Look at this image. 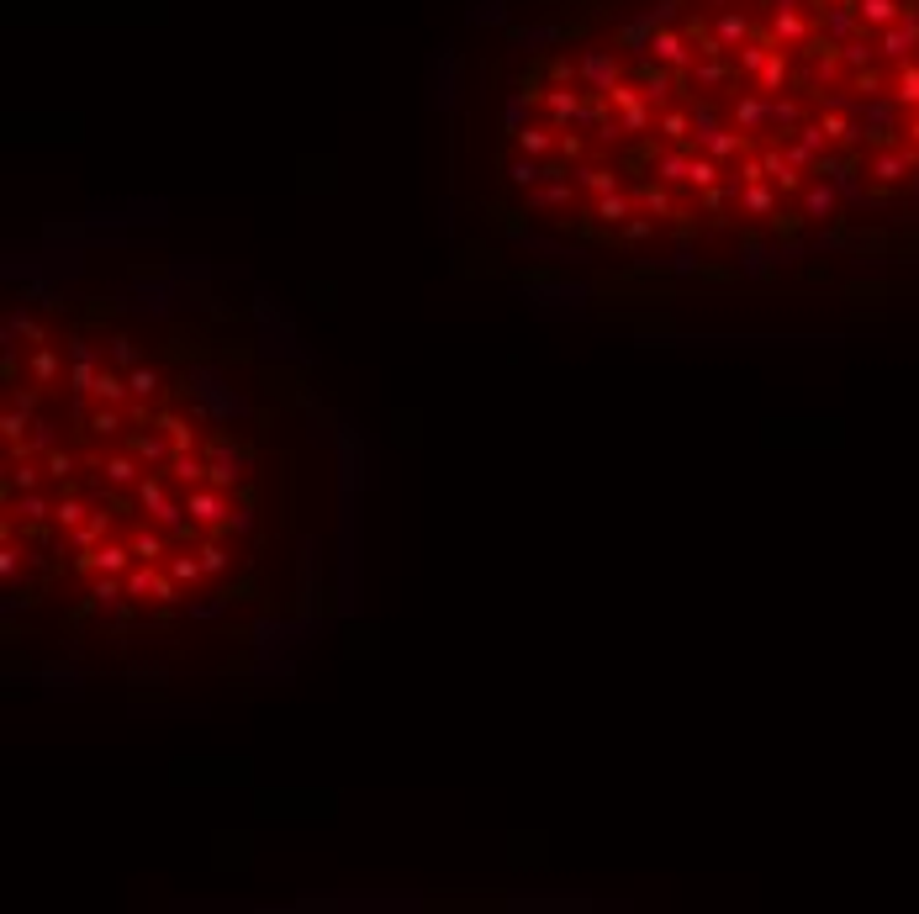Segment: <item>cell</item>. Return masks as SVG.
<instances>
[{
  "label": "cell",
  "instance_id": "f1b7e54d",
  "mask_svg": "<svg viewBox=\"0 0 919 914\" xmlns=\"http://www.w3.org/2000/svg\"><path fill=\"white\" fill-rule=\"evenodd\" d=\"M127 386H133V397L154 402V397H159V386H164V376H159L154 365H133V370H127Z\"/></svg>",
  "mask_w": 919,
  "mask_h": 914
},
{
  "label": "cell",
  "instance_id": "52a82bcc",
  "mask_svg": "<svg viewBox=\"0 0 919 914\" xmlns=\"http://www.w3.org/2000/svg\"><path fill=\"white\" fill-rule=\"evenodd\" d=\"M735 207H740V217H777L782 212V191L772 180H756V185H745V191H740Z\"/></svg>",
  "mask_w": 919,
  "mask_h": 914
},
{
  "label": "cell",
  "instance_id": "ffe728a7",
  "mask_svg": "<svg viewBox=\"0 0 919 914\" xmlns=\"http://www.w3.org/2000/svg\"><path fill=\"white\" fill-rule=\"evenodd\" d=\"M719 180H724V164L692 148V164H687V185H692V191H714Z\"/></svg>",
  "mask_w": 919,
  "mask_h": 914
},
{
  "label": "cell",
  "instance_id": "8992f818",
  "mask_svg": "<svg viewBox=\"0 0 919 914\" xmlns=\"http://www.w3.org/2000/svg\"><path fill=\"white\" fill-rule=\"evenodd\" d=\"M566 175L576 180V191H587V196H608V191H618V185H624V180H618V170H613V164H592V159L571 164Z\"/></svg>",
  "mask_w": 919,
  "mask_h": 914
},
{
  "label": "cell",
  "instance_id": "44dd1931",
  "mask_svg": "<svg viewBox=\"0 0 919 914\" xmlns=\"http://www.w3.org/2000/svg\"><path fill=\"white\" fill-rule=\"evenodd\" d=\"M85 434L90 439H117L122 434V407L96 402V407H90V418H85Z\"/></svg>",
  "mask_w": 919,
  "mask_h": 914
},
{
  "label": "cell",
  "instance_id": "7402d4cb",
  "mask_svg": "<svg viewBox=\"0 0 919 914\" xmlns=\"http://www.w3.org/2000/svg\"><path fill=\"white\" fill-rule=\"evenodd\" d=\"M154 582H159V566H148V561H138L133 571L122 576V587H127V598H133V603H154Z\"/></svg>",
  "mask_w": 919,
  "mask_h": 914
},
{
  "label": "cell",
  "instance_id": "4316f807",
  "mask_svg": "<svg viewBox=\"0 0 919 914\" xmlns=\"http://www.w3.org/2000/svg\"><path fill=\"white\" fill-rule=\"evenodd\" d=\"M196 555H201L206 576H228V566H233V550L222 545V534H217V539H201V545H196Z\"/></svg>",
  "mask_w": 919,
  "mask_h": 914
},
{
  "label": "cell",
  "instance_id": "8d00e7d4",
  "mask_svg": "<svg viewBox=\"0 0 919 914\" xmlns=\"http://www.w3.org/2000/svg\"><path fill=\"white\" fill-rule=\"evenodd\" d=\"M228 534H254V508H249V502H243V508H233Z\"/></svg>",
  "mask_w": 919,
  "mask_h": 914
},
{
  "label": "cell",
  "instance_id": "f546056e",
  "mask_svg": "<svg viewBox=\"0 0 919 914\" xmlns=\"http://www.w3.org/2000/svg\"><path fill=\"white\" fill-rule=\"evenodd\" d=\"M106 360L117 365V370H133V365H143V360H138V344L127 339V333H117V339H106Z\"/></svg>",
  "mask_w": 919,
  "mask_h": 914
},
{
  "label": "cell",
  "instance_id": "5b68a950",
  "mask_svg": "<svg viewBox=\"0 0 919 914\" xmlns=\"http://www.w3.org/2000/svg\"><path fill=\"white\" fill-rule=\"evenodd\" d=\"M206 465H212V487H222V492H233V487H243V450H233V444H212V450H206Z\"/></svg>",
  "mask_w": 919,
  "mask_h": 914
},
{
  "label": "cell",
  "instance_id": "9c48e42d",
  "mask_svg": "<svg viewBox=\"0 0 919 914\" xmlns=\"http://www.w3.org/2000/svg\"><path fill=\"white\" fill-rule=\"evenodd\" d=\"M164 476H170L175 487L191 492V487H201V481L212 476V465H206V455H196V450H175L170 465H164Z\"/></svg>",
  "mask_w": 919,
  "mask_h": 914
},
{
  "label": "cell",
  "instance_id": "7c38bea8",
  "mask_svg": "<svg viewBox=\"0 0 919 914\" xmlns=\"http://www.w3.org/2000/svg\"><path fill=\"white\" fill-rule=\"evenodd\" d=\"M629 196H634V207L650 212V217H677V207H671V185H661V180L629 185Z\"/></svg>",
  "mask_w": 919,
  "mask_h": 914
},
{
  "label": "cell",
  "instance_id": "ba28073f",
  "mask_svg": "<svg viewBox=\"0 0 919 914\" xmlns=\"http://www.w3.org/2000/svg\"><path fill=\"white\" fill-rule=\"evenodd\" d=\"M634 212H640V207H634L629 185H618V191H608V196H592V217L603 222V228H624Z\"/></svg>",
  "mask_w": 919,
  "mask_h": 914
},
{
  "label": "cell",
  "instance_id": "3957f363",
  "mask_svg": "<svg viewBox=\"0 0 919 914\" xmlns=\"http://www.w3.org/2000/svg\"><path fill=\"white\" fill-rule=\"evenodd\" d=\"M529 196V212H571V201H576V180L571 175H560V170H550L545 180L534 185V191H523Z\"/></svg>",
  "mask_w": 919,
  "mask_h": 914
},
{
  "label": "cell",
  "instance_id": "83f0119b",
  "mask_svg": "<svg viewBox=\"0 0 919 914\" xmlns=\"http://www.w3.org/2000/svg\"><path fill=\"white\" fill-rule=\"evenodd\" d=\"M27 434H32V413L11 402L6 418H0V439H6V444H27Z\"/></svg>",
  "mask_w": 919,
  "mask_h": 914
},
{
  "label": "cell",
  "instance_id": "1f68e13d",
  "mask_svg": "<svg viewBox=\"0 0 919 914\" xmlns=\"http://www.w3.org/2000/svg\"><path fill=\"white\" fill-rule=\"evenodd\" d=\"M43 465H48V476L59 481L64 492H69V476H74V455H69V450H48V455H43Z\"/></svg>",
  "mask_w": 919,
  "mask_h": 914
},
{
  "label": "cell",
  "instance_id": "d4e9b609",
  "mask_svg": "<svg viewBox=\"0 0 919 914\" xmlns=\"http://www.w3.org/2000/svg\"><path fill=\"white\" fill-rule=\"evenodd\" d=\"M59 376H64L59 349H53V344H37V349H32V381H37V386H53Z\"/></svg>",
  "mask_w": 919,
  "mask_h": 914
},
{
  "label": "cell",
  "instance_id": "8fae6325",
  "mask_svg": "<svg viewBox=\"0 0 919 914\" xmlns=\"http://www.w3.org/2000/svg\"><path fill=\"white\" fill-rule=\"evenodd\" d=\"M69 539H74V550H80V555L96 550L101 539H111V502H96V508H90V518H85V524L74 529Z\"/></svg>",
  "mask_w": 919,
  "mask_h": 914
},
{
  "label": "cell",
  "instance_id": "277c9868",
  "mask_svg": "<svg viewBox=\"0 0 919 914\" xmlns=\"http://www.w3.org/2000/svg\"><path fill=\"white\" fill-rule=\"evenodd\" d=\"M840 207H846V201H840V191L830 180H809V185H803V196H798V212L809 222H830V217H840Z\"/></svg>",
  "mask_w": 919,
  "mask_h": 914
},
{
  "label": "cell",
  "instance_id": "30bf717a",
  "mask_svg": "<svg viewBox=\"0 0 919 914\" xmlns=\"http://www.w3.org/2000/svg\"><path fill=\"white\" fill-rule=\"evenodd\" d=\"M43 476H48V465H43V460H32V455L6 460V497H16V492H37V487H43Z\"/></svg>",
  "mask_w": 919,
  "mask_h": 914
},
{
  "label": "cell",
  "instance_id": "5bb4252c",
  "mask_svg": "<svg viewBox=\"0 0 919 914\" xmlns=\"http://www.w3.org/2000/svg\"><path fill=\"white\" fill-rule=\"evenodd\" d=\"M127 450H133L148 471H159V465H170V455H175V444L164 439V434H154V428H148V434H133L127 439Z\"/></svg>",
  "mask_w": 919,
  "mask_h": 914
},
{
  "label": "cell",
  "instance_id": "d6986e66",
  "mask_svg": "<svg viewBox=\"0 0 919 914\" xmlns=\"http://www.w3.org/2000/svg\"><path fill=\"white\" fill-rule=\"evenodd\" d=\"M164 481H170L164 471H143V481L133 487V497H138L143 513H154V508H164V502H170V487H164Z\"/></svg>",
  "mask_w": 919,
  "mask_h": 914
},
{
  "label": "cell",
  "instance_id": "4fadbf2b",
  "mask_svg": "<svg viewBox=\"0 0 919 914\" xmlns=\"http://www.w3.org/2000/svg\"><path fill=\"white\" fill-rule=\"evenodd\" d=\"M143 471H148V465H143L133 450H117V455H106V460H101V476L111 481V487H138Z\"/></svg>",
  "mask_w": 919,
  "mask_h": 914
},
{
  "label": "cell",
  "instance_id": "f35d334b",
  "mask_svg": "<svg viewBox=\"0 0 919 914\" xmlns=\"http://www.w3.org/2000/svg\"><path fill=\"white\" fill-rule=\"evenodd\" d=\"M671 270H682V275H687V270H698V259H692V254H687V249H682V254H677V259H671Z\"/></svg>",
  "mask_w": 919,
  "mask_h": 914
},
{
  "label": "cell",
  "instance_id": "cb8c5ba5",
  "mask_svg": "<svg viewBox=\"0 0 919 914\" xmlns=\"http://www.w3.org/2000/svg\"><path fill=\"white\" fill-rule=\"evenodd\" d=\"M164 571L175 576L180 587H196L201 576H206V566H201V555H196V545H185V555H170V561H164Z\"/></svg>",
  "mask_w": 919,
  "mask_h": 914
},
{
  "label": "cell",
  "instance_id": "603a6c76",
  "mask_svg": "<svg viewBox=\"0 0 919 914\" xmlns=\"http://www.w3.org/2000/svg\"><path fill=\"white\" fill-rule=\"evenodd\" d=\"M154 428L175 444V450H196V428H191V418H180V413H159V418H154Z\"/></svg>",
  "mask_w": 919,
  "mask_h": 914
},
{
  "label": "cell",
  "instance_id": "74e56055",
  "mask_svg": "<svg viewBox=\"0 0 919 914\" xmlns=\"http://www.w3.org/2000/svg\"><path fill=\"white\" fill-rule=\"evenodd\" d=\"M698 201H703V212H724V207H729L724 185H714V191H698Z\"/></svg>",
  "mask_w": 919,
  "mask_h": 914
},
{
  "label": "cell",
  "instance_id": "e575fe53",
  "mask_svg": "<svg viewBox=\"0 0 919 914\" xmlns=\"http://www.w3.org/2000/svg\"><path fill=\"white\" fill-rule=\"evenodd\" d=\"M228 603H233V598H201V603H191V619H222V613H228Z\"/></svg>",
  "mask_w": 919,
  "mask_h": 914
},
{
  "label": "cell",
  "instance_id": "6da1fadb",
  "mask_svg": "<svg viewBox=\"0 0 919 914\" xmlns=\"http://www.w3.org/2000/svg\"><path fill=\"white\" fill-rule=\"evenodd\" d=\"M185 508H191V518L206 529V534H228V518H233V502L222 487H212V481H201V487L185 492Z\"/></svg>",
  "mask_w": 919,
  "mask_h": 914
},
{
  "label": "cell",
  "instance_id": "ab89813d",
  "mask_svg": "<svg viewBox=\"0 0 919 914\" xmlns=\"http://www.w3.org/2000/svg\"><path fill=\"white\" fill-rule=\"evenodd\" d=\"M11 402H16V407H27V413H37V391H16Z\"/></svg>",
  "mask_w": 919,
  "mask_h": 914
},
{
  "label": "cell",
  "instance_id": "484cf974",
  "mask_svg": "<svg viewBox=\"0 0 919 914\" xmlns=\"http://www.w3.org/2000/svg\"><path fill=\"white\" fill-rule=\"evenodd\" d=\"M16 339H27V344L37 349V344H48V333H43V323H37V317L11 312V317H6V344H16Z\"/></svg>",
  "mask_w": 919,
  "mask_h": 914
},
{
  "label": "cell",
  "instance_id": "2e32d148",
  "mask_svg": "<svg viewBox=\"0 0 919 914\" xmlns=\"http://www.w3.org/2000/svg\"><path fill=\"white\" fill-rule=\"evenodd\" d=\"M53 502H59V497H48V492H16L11 497V513L22 518V524L37 529V524H48V518H53Z\"/></svg>",
  "mask_w": 919,
  "mask_h": 914
},
{
  "label": "cell",
  "instance_id": "836d02e7",
  "mask_svg": "<svg viewBox=\"0 0 919 914\" xmlns=\"http://www.w3.org/2000/svg\"><path fill=\"white\" fill-rule=\"evenodd\" d=\"M154 603H159V608H175V603H180V582H175L170 571H159V582H154Z\"/></svg>",
  "mask_w": 919,
  "mask_h": 914
},
{
  "label": "cell",
  "instance_id": "e0dca14e",
  "mask_svg": "<svg viewBox=\"0 0 919 914\" xmlns=\"http://www.w3.org/2000/svg\"><path fill=\"white\" fill-rule=\"evenodd\" d=\"M85 518H90V502L59 487V502H53V524H59V534H74V529L85 524Z\"/></svg>",
  "mask_w": 919,
  "mask_h": 914
},
{
  "label": "cell",
  "instance_id": "d590c367",
  "mask_svg": "<svg viewBox=\"0 0 919 914\" xmlns=\"http://www.w3.org/2000/svg\"><path fill=\"white\" fill-rule=\"evenodd\" d=\"M740 270H745V275H766V270H772V265H766V249L745 244V254H740Z\"/></svg>",
  "mask_w": 919,
  "mask_h": 914
},
{
  "label": "cell",
  "instance_id": "d6a6232c",
  "mask_svg": "<svg viewBox=\"0 0 919 914\" xmlns=\"http://www.w3.org/2000/svg\"><path fill=\"white\" fill-rule=\"evenodd\" d=\"M22 561H27V550H16V539H6V545H0V576L16 582V576H22Z\"/></svg>",
  "mask_w": 919,
  "mask_h": 914
},
{
  "label": "cell",
  "instance_id": "ac0fdd59",
  "mask_svg": "<svg viewBox=\"0 0 919 914\" xmlns=\"http://www.w3.org/2000/svg\"><path fill=\"white\" fill-rule=\"evenodd\" d=\"M502 175H508V185H513V191H534V185L545 180L550 170H545V159H523V154H513V159H508V170H502Z\"/></svg>",
  "mask_w": 919,
  "mask_h": 914
},
{
  "label": "cell",
  "instance_id": "7a4b0ae2",
  "mask_svg": "<svg viewBox=\"0 0 919 914\" xmlns=\"http://www.w3.org/2000/svg\"><path fill=\"white\" fill-rule=\"evenodd\" d=\"M133 566H138V555H133V545H122V539H101L96 550L80 555V571H90V576H127Z\"/></svg>",
  "mask_w": 919,
  "mask_h": 914
},
{
  "label": "cell",
  "instance_id": "9a60e30c",
  "mask_svg": "<svg viewBox=\"0 0 919 914\" xmlns=\"http://www.w3.org/2000/svg\"><path fill=\"white\" fill-rule=\"evenodd\" d=\"M127 545H133V555H138V561L159 566L164 555H170V534H164L159 524H143V529H133V539H127Z\"/></svg>",
  "mask_w": 919,
  "mask_h": 914
},
{
  "label": "cell",
  "instance_id": "4dcf8cb0",
  "mask_svg": "<svg viewBox=\"0 0 919 914\" xmlns=\"http://www.w3.org/2000/svg\"><path fill=\"white\" fill-rule=\"evenodd\" d=\"M618 238H624V244H645V238H655V217L650 212H634L624 228H618Z\"/></svg>",
  "mask_w": 919,
  "mask_h": 914
}]
</instances>
